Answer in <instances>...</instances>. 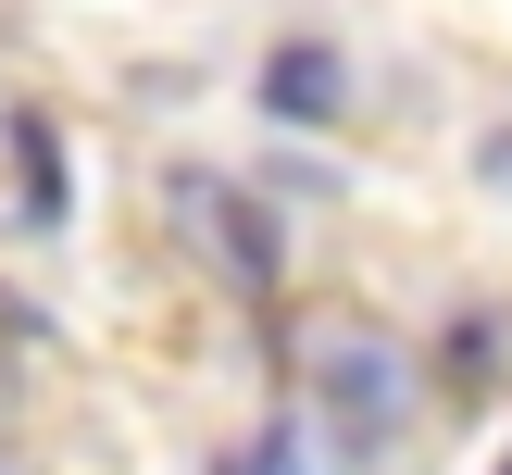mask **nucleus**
<instances>
[{"instance_id": "obj_1", "label": "nucleus", "mask_w": 512, "mask_h": 475, "mask_svg": "<svg viewBox=\"0 0 512 475\" xmlns=\"http://www.w3.org/2000/svg\"><path fill=\"white\" fill-rule=\"evenodd\" d=\"M175 200H188V213L213 225V263H225V275H250V288H263V275H275V225L250 213V200H225L213 175H175Z\"/></svg>"}, {"instance_id": "obj_3", "label": "nucleus", "mask_w": 512, "mask_h": 475, "mask_svg": "<svg viewBox=\"0 0 512 475\" xmlns=\"http://www.w3.org/2000/svg\"><path fill=\"white\" fill-rule=\"evenodd\" d=\"M325 400L338 413H363V450H375V425H388V400H400V375H388V350H325Z\"/></svg>"}, {"instance_id": "obj_4", "label": "nucleus", "mask_w": 512, "mask_h": 475, "mask_svg": "<svg viewBox=\"0 0 512 475\" xmlns=\"http://www.w3.org/2000/svg\"><path fill=\"white\" fill-rule=\"evenodd\" d=\"M13 150H25V213H63V150H50V125H38V113L13 125Z\"/></svg>"}, {"instance_id": "obj_2", "label": "nucleus", "mask_w": 512, "mask_h": 475, "mask_svg": "<svg viewBox=\"0 0 512 475\" xmlns=\"http://www.w3.org/2000/svg\"><path fill=\"white\" fill-rule=\"evenodd\" d=\"M338 88H350V75H338V50H325V38H300V50H275V63H263V100H275V113H338Z\"/></svg>"}]
</instances>
